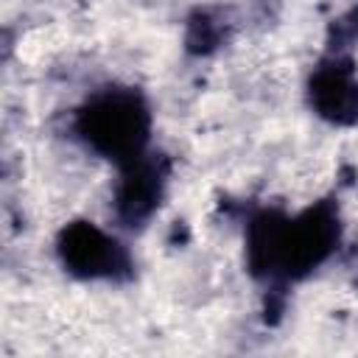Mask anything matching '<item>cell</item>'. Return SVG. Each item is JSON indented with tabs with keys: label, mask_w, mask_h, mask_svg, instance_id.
I'll return each mask as SVG.
<instances>
[{
	"label": "cell",
	"mask_w": 358,
	"mask_h": 358,
	"mask_svg": "<svg viewBox=\"0 0 358 358\" xmlns=\"http://www.w3.org/2000/svg\"><path fill=\"white\" fill-rule=\"evenodd\" d=\"M73 126L87 148L112 159L117 168L148 154L151 109L131 87L98 90L78 106Z\"/></svg>",
	"instance_id": "cell-2"
},
{
	"label": "cell",
	"mask_w": 358,
	"mask_h": 358,
	"mask_svg": "<svg viewBox=\"0 0 358 358\" xmlns=\"http://www.w3.org/2000/svg\"><path fill=\"white\" fill-rule=\"evenodd\" d=\"M56 252L64 271L78 280H129L134 268L126 246L92 221L67 224L56 238Z\"/></svg>",
	"instance_id": "cell-3"
},
{
	"label": "cell",
	"mask_w": 358,
	"mask_h": 358,
	"mask_svg": "<svg viewBox=\"0 0 358 358\" xmlns=\"http://www.w3.org/2000/svg\"><path fill=\"white\" fill-rule=\"evenodd\" d=\"M224 39V20L213 11H196L187 20V34H185V45L190 53H210L218 48V42Z\"/></svg>",
	"instance_id": "cell-6"
},
{
	"label": "cell",
	"mask_w": 358,
	"mask_h": 358,
	"mask_svg": "<svg viewBox=\"0 0 358 358\" xmlns=\"http://www.w3.org/2000/svg\"><path fill=\"white\" fill-rule=\"evenodd\" d=\"M171 162L162 154H143L120 168L115 187V215L123 227H143L159 207L168 185Z\"/></svg>",
	"instance_id": "cell-4"
},
{
	"label": "cell",
	"mask_w": 358,
	"mask_h": 358,
	"mask_svg": "<svg viewBox=\"0 0 358 358\" xmlns=\"http://www.w3.org/2000/svg\"><path fill=\"white\" fill-rule=\"evenodd\" d=\"M308 98L319 117L336 126H352L358 120V76L355 64L344 53H327L308 81Z\"/></svg>",
	"instance_id": "cell-5"
},
{
	"label": "cell",
	"mask_w": 358,
	"mask_h": 358,
	"mask_svg": "<svg viewBox=\"0 0 358 358\" xmlns=\"http://www.w3.org/2000/svg\"><path fill=\"white\" fill-rule=\"evenodd\" d=\"M358 42V6H352L344 17H338L333 25H330V34H327V50L330 53H344L350 45Z\"/></svg>",
	"instance_id": "cell-7"
},
{
	"label": "cell",
	"mask_w": 358,
	"mask_h": 358,
	"mask_svg": "<svg viewBox=\"0 0 358 358\" xmlns=\"http://www.w3.org/2000/svg\"><path fill=\"white\" fill-rule=\"evenodd\" d=\"M338 238V207L330 199L316 201L296 218L263 210L249 221L246 260L255 277L302 280L336 252Z\"/></svg>",
	"instance_id": "cell-1"
}]
</instances>
